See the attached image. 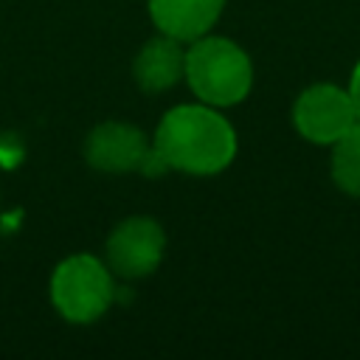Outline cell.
I'll return each mask as SVG.
<instances>
[{
	"mask_svg": "<svg viewBox=\"0 0 360 360\" xmlns=\"http://www.w3.org/2000/svg\"><path fill=\"white\" fill-rule=\"evenodd\" d=\"M155 146L172 169L188 174H217L236 155V132L217 110L180 104L160 118Z\"/></svg>",
	"mask_w": 360,
	"mask_h": 360,
	"instance_id": "6da1fadb",
	"label": "cell"
},
{
	"mask_svg": "<svg viewBox=\"0 0 360 360\" xmlns=\"http://www.w3.org/2000/svg\"><path fill=\"white\" fill-rule=\"evenodd\" d=\"M191 90L214 107H231L250 93L253 65L248 53L225 37H197L186 51V73Z\"/></svg>",
	"mask_w": 360,
	"mask_h": 360,
	"instance_id": "7a4b0ae2",
	"label": "cell"
},
{
	"mask_svg": "<svg viewBox=\"0 0 360 360\" xmlns=\"http://www.w3.org/2000/svg\"><path fill=\"white\" fill-rule=\"evenodd\" d=\"M51 298H53V307L68 321H76V323L96 321L98 315H104V309L115 298L110 267L87 253L68 256L53 270Z\"/></svg>",
	"mask_w": 360,
	"mask_h": 360,
	"instance_id": "3957f363",
	"label": "cell"
},
{
	"mask_svg": "<svg viewBox=\"0 0 360 360\" xmlns=\"http://www.w3.org/2000/svg\"><path fill=\"white\" fill-rule=\"evenodd\" d=\"M292 124L298 135L312 143H335L357 124V112L349 90L335 84H312L298 96L292 107Z\"/></svg>",
	"mask_w": 360,
	"mask_h": 360,
	"instance_id": "277c9868",
	"label": "cell"
},
{
	"mask_svg": "<svg viewBox=\"0 0 360 360\" xmlns=\"http://www.w3.org/2000/svg\"><path fill=\"white\" fill-rule=\"evenodd\" d=\"M163 228L149 217L124 219L107 239V264L124 278L149 276L163 259Z\"/></svg>",
	"mask_w": 360,
	"mask_h": 360,
	"instance_id": "5b68a950",
	"label": "cell"
},
{
	"mask_svg": "<svg viewBox=\"0 0 360 360\" xmlns=\"http://www.w3.org/2000/svg\"><path fill=\"white\" fill-rule=\"evenodd\" d=\"M146 149V138L138 127L124 121H104L87 135L84 158L101 172H132L141 166Z\"/></svg>",
	"mask_w": 360,
	"mask_h": 360,
	"instance_id": "8992f818",
	"label": "cell"
},
{
	"mask_svg": "<svg viewBox=\"0 0 360 360\" xmlns=\"http://www.w3.org/2000/svg\"><path fill=\"white\" fill-rule=\"evenodd\" d=\"M132 73L146 93H163L172 84H177L180 76L186 73V51L180 48V39L169 34L149 39L138 51Z\"/></svg>",
	"mask_w": 360,
	"mask_h": 360,
	"instance_id": "52a82bcc",
	"label": "cell"
},
{
	"mask_svg": "<svg viewBox=\"0 0 360 360\" xmlns=\"http://www.w3.org/2000/svg\"><path fill=\"white\" fill-rule=\"evenodd\" d=\"M225 0H149V14L155 25L186 42L202 37L219 17Z\"/></svg>",
	"mask_w": 360,
	"mask_h": 360,
	"instance_id": "ba28073f",
	"label": "cell"
},
{
	"mask_svg": "<svg viewBox=\"0 0 360 360\" xmlns=\"http://www.w3.org/2000/svg\"><path fill=\"white\" fill-rule=\"evenodd\" d=\"M332 180L340 191H346L352 197H360V121L335 141Z\"/></svg>",
	"mask_w": 360,
	"mask_h": 360,
	"instance_id": "9c48e42d",
	"label": "cell"
},
{
	"mask_svg": "<svg viewBox=\"0 0 360 360\" xmlns=\"http://www.w3.org/2000/svg\"><path fill=\"white\" fill-rule=\"evenodd\" d=\"M349 96H352V104H354V112H357V121H360V62L354 65V73H352V82H349Z\"/></svg>",
	"mask_w": 360,
	"mask_h": 360,
	"instance_id": "30bf717a",
	"label": "cell"
}]
</instances>
